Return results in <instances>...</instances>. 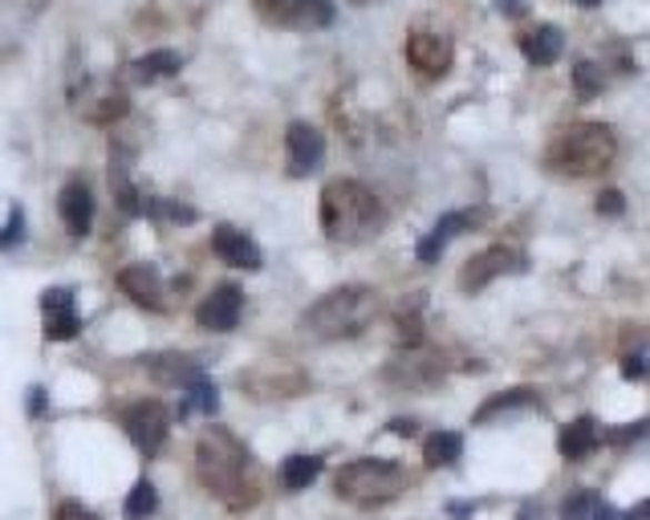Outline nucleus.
<instances>
[{"mask_svg": "<svg viewBox=\"0 0 650 520\" xmlns=\"http://www.w3.org/2000/svg\"><path fill=\"white\" fill-rule=\"evenodd\" d=\"M196 476L216 500H224L228 509H252L260 500L249 448L224 427H208L200 436V443H196Z\"/></svg>", "mask_w": 650, "mask_h": 520, "instance_id": "nucleus-1", "label": "nucleus"}, {"mask_svg": "<svg viewBox=\"0 0 650 520\" xmlns=\"http://www.w3.org/2000/svg\"><path fill=\"white\" fill-rule=\"evenodd\" d=\"M622 374H627V379H642V374H647V354L634 350V354L622 358Z\"/></svg>", "mask_w": 650, "mask_h": 520, "instance_id": "nucleus-32", "label": "nucleus"}, {"mask_svg": "<svg viewBox=\"0 0 650 520\" xmlns=\"http://www.w3.org/2000/svg\"><path fill=\"white\" fill-rule=\"evenodd\" d=\"M500 12H509V17H517V12H524V0H500Z\"/></svg>", "mask_w": 650, "mask_h": 520, "instance_id": "nucleus-37", "label": "nucleus"}, {"mask_svg": "<svg viewBox=\"0 0 650 520\" xmlns=\"http://www.w3.org/2000/svg\"><path fill=\"white\" fill-rule=\"evenodd\" d=\"M407 66H411L419 78H443L451 70V41L436 29H411L407 37Z\"/></svg>", "mask_w": 650, "mask_h": 520, "instance_id": "nucleus-8", "label": "nucleus"}, {"mask_svg": "<svg viewBox=\"0 0 650 520\" xmlns=\"http://www.w3.org/2000/svg\"><path fill=\"white\" fill-rule=\"evenodd\" d=\"M476 220H480L476 212H448V216H439L436 228H431V237L419 240V260H423V264H436L439 252L448 249V244L456 237H460V232H468V228H472Z\"/></svg>", "mask_w": 650, "mask_h": 520, "instance_id": "nucleus-15", "label": "nucleus"}, {"mask_svg": "<svg viewBox=\"0 0 650 520\" xmlns=\"http://www.w3.org/2000/svg\"><path fill=\"white\" fill-rule=\"evenodd\" d=\"M21 237H24V212H21V208H12V212H9V232L0 237V249H12V244H17Z\"/></svg>", "mask_w": 650, "mask_h": 520, "instance_id": "nucleus-29", "label": "nucleus"}, {"mask_svg": "<svg viewBox=\"0 0 650 520\" xmlns=\"http://www.w3.org/2000/svg\"><path fill=\"white\" fill-rule=\"evenodd\" d=\"M614 159H618V139L606 122H573V127L561 130V134L549 142V151H544V163L573 179L602 176Z\"/></svg>", "mask_w": 650, "mask_h": 520, "instance_id": "nucleus-4", "label": "nucleus"}, {"mask_svg": "<svg viewBox=\"0 0 650 520\" xmlns=\"http://www.w3.org/2000/svg\"><path fill=\"white\" fill-rule=\"evenodd\" d=\"M284 154H289V176L293 179L313 176L321 159H326V134L318 127H309V122H293L284 130Z\"/></svg>", "mask_w": 650, "mask_h": 520, "instance_id": "nucleus-10", "label": "nucleus"}, {"mask_svg": "<svg viewBox=\"0 0 650 520\" xmlns=\"http://www.w3.org/2000/svg\"><path fill=\"white\" fill-rule=\"evenodd\" d=\"M53 520H102V517L90 512L86 504H78V500H66V504H58V517Z\"/></svg>", "mask_w": 650, "mask_h": 520, "instance_id": "nucleus-30", "label": "nucleus"}, {"mask_svg": "<svg viewBox=\"0 0 650 520\" xmlns=\"http://www.w3.org/2000/svg\"><path fill=\"white\" fill-rule=\"evenodd\" d=\"M524 269H529V264H524V257H520L517 249L497 244V249H484L480 257H472L463 264L460 289L463 293H480V289H488L497 277H509V272H524Z\"/></svg>", "mask_w": 650, "mask_h": 520, "instance_id": "nucleus-7", "label": "nucleus"}, {"mask_svg": "<svg viewBox=\"0 0 650 520\" xmlns=\"http://www.w3.org/2000/svg\"><path fill=\"white\" fill-rule=\"evenodd\" d=\"M598 443H602V427H598V419H593V414H581V419H573V423L561 431V443H557V448H561L566 460H586Z\"/></svg>", "mask_w": 650, "mask_h": 520, "instance_id": "nucleus-18", "label": "nucleus"}, {"mask_svg": "<svg viewBox=\"0 0 650 520\" xmlns=\"http://www.w3.org/2000/svg\"><path fill=\"white\" fill-rule=\"evenodd\" d=\"M639 436H647V423H634L630 431H610V443H630V439H639Z\"/></svg>", "mask_w": 650, "mask_h": 520, "instance_id": "nucleus-33", "label": "nucleus"}, {"mask_svg": "<svg viewBox=\"0 0 650 520\" xmlns=\"http://www.w3.org/2000/svg\"><path fill=\"white\" fill-rule=\"evenodd\" d=\"M566 49V33L557 24H537L529 33L520 37V53L529 58V66H553Z\"/></svg>", "mask_w": 650, "mask_h": 520, "instance_id": "nucleus-16", "label": "nucleus"}, {"mask_svg": "<svg viewBox=\"0 0 650 520\" xmlns=\"http://www.w3.org/2000/svg\"><path fill=\"white\" fill-rule=\"evenodd\" d=\"M321 472V456H289L281 463V484L284 492H306Z\"/></svg>", "mask_w": 650, "mask_h": 520, "instance_id": "nucleus-21", "label": "nucleus"}, {"mask_svg": "<svg viewBox=\"0 0 650 520\" xmlns=\"http://www.w3.org/2000/svg\"><path fill=\"white\" fill-rule=\"evenodd\" d=\"M379 309H382L379 289H370V284H342V289L318 297L301 313V326H306V333L321 338V342H346V338L367 333L374 326V318H379Z\"/></svg>", "mask_w": 650, "mask_h": 520, "instance_id": "nucleus-2", "label": "nucleus"}, {"mask_svg": "<svg viewBox=\"0 0 650 520\" xmlns=\"http://www.w3.org/2000/svg\"><path fill=\"white\" fill-rule=\"evenodd\" d=\"M463 456V436L460 431H436L423 443V463L427 468H451Z\"/></svg>", "mask_w": 650, "mask_h": 520, "instance_id": "nucleus-19", "label": "nucleus"}, {"mask_svg": "<svg viewBox=\"0 0 650 520\" xmlns=\"http://www.w3.org/2000/svg\"><path fill=\"white\" fill-rule=\"evenodd\" d=\"M573 4H581V9H593V4H602V0H573Z\"/></svg>", "mask_w": 650, "mask_h": 520, "instance_id": "nucleus-38", "label": "nucleus"}, {"mask_svg": "<svg viewBox=\"0 0 650 520\" xmlns=\"http://www.w3.org/2000/svg\"><path fill=\"white\" fill-rule=\"evenodd\" d=\"M598 212H602V216H622V212H627L622 191H602V196H598Z\"/></svg>", "mask_w": 650, "mask_h": 520, "instance_id": "nucleus-31", "label": "nucleus"}, {"mask_svg": "<svg viewBox=\"0 0 650 520\" xmlns=\"http://www.w3.org/2000/svg\"><path fill=\"white\" fill-rule=\"evenodd\" d=\"M29 411H33V414L46 411V390H41V387H33V394H29Z\"/></svg>", "mask_w": 650, "mask_h": 520, "instance_id": "nucleus-34", "label": "nucleus"}, {"mask_svg": "<svg viewBox=\"0 0 650 520\" xmlns=\"http://www.w3.org/2000/svg\"><path fill=\"white\" fill-rule=\"evenodd\" d=\"M154 509H159V492H154L151 480H139V484L130 488L122 512H127V520H147V517H154Z\"/></svg>", "mask_w": 650, "mask_h": 520, "instance_id": "nucleus-25", "label": "nucleus"}, {"mask_svg": "<svg viewBox=\"0 0 650 520\" xmlns=\"http://www.w3.org/2000/svg\"><path fill=\"white\" fill-rule=\"evenodd\" d=\"M240 313H244V289L240 284H216L196 309V321L212 333H232L240 326Z\"/></svg>", "mask_w": 650, "mask_h": 520, "instance_id": "nucleus-9", "label": "nucleus"}, {"mask_svg": "<svg viewBox=\"0 0 650 520\" xmlns=\"http://www.w3.org/2000/svg\"><path fill=\"white\" fill-rule=\"evenodd\" d=\"M330 21H333L330 0H297L293 17H289V24H297V29H326Z\"/></svg>", "mask_w": 650, "mask_h": 520, "instance_id": "nucleus-24", "label": "nucleus"}, {"mask_svg": "<svg viewBox=\"0 0 650 520\" xmlns=\"http://www.w3.org/2000/svg\"><path fill=\"white\" fill-rule=\"evenodd\" d=\"M402 488H407V472L390 460H354L333 476L338 500L354 504V509H382L394 497H402Z\"/></svg>", "mask_w": 650, "mask_h": 520, "instance_id": "nucleus-5", "label": "nucleus"}, {"mask_svg": "<svg viewBox=\"0 0 650 520\" xmlns=\"http://www.w3.org/2000/svg\"><path fill=\"white\" fill-rule=\"evenodd\" d=\"M179 53L176 49H151V53H142L139 61H134V82H159V78H171V73H179Z\"/></svg>", "mask_w": 650, "mask_h": 520, "instance_id": "nucleus-20", "label": "nucleus"}, {"mask_svg": "<svg viewBox=\"0 0 650 520\" xmlns=\"http://www.w3.org/2000/svg\"><path fill=\"white\" fill-rule=\"evenodd\" d=\"M598 504H602V500L593 497V492H578V497H569L566 504H561V520H593Z\"/></svg>", "mask_w": 650, "mask_h": 520, "instance_id": "nucleus-27", "label": "nucleus"}, {"mask_svg": "<svg viewBox=\"0 0 650 520\" xmlns=\"http://www.w3.org/2000/svg\"><path fill=\"white\" fill-rule=\"evenodd\" d=\"M257 4L260 17H269V21H284L289 24V17H293V4L297 0H252Z\"/></svg>", "mask_w": 650, "mask_h": 520, "instance_id": "nucleus-28", "label": "nucleus"}, {"mask_svg": "<svg viewBox=\"0 0 650 520\" xmlns=\"http://www.w3.org/2000/svg\"><path fill=\"white\" fill-rule=\"evenodd\" d=\"M41 313H46V338L49 342H70L82 330V318L73 309V293L70 289H49L41 297Z\"/></svg>", "mask_w": 650, "mask_h": 520, "instance_id": "nucleus-12", "label": "nucleus"}, {"mask_svg": "<svg viewBox=\"0 0 650 520\" xmlns=\"http://www.w3.org/2000/svg\"><path fill=\"white\" fill-rule=\"evenodd\" d=\"M212 252L220 260H224V264H232V269L257 272L260 264H264V252L257 249V240H252L249 232L232 228V224H216V232H212Z\"/></svg>", "mask_w": 650, "mask_h": 520, "instance_id": "nucleus-11", "label": "nucleus"}, {"mask_svg": "<svg viewBox=\"0 0 650 520\" xmlns=\"http://www.w3.org/2000/svg\"><path fill=\"white\" fill-rule=\"evenodd\" d=\"M627 520H650V500H639V504L627 512Z\"/></svg>", "mask_w": 650, "mask_h": 520, "instance_id": "nucleus-36", "label": "nucleus"}, {"mask_svg": "<svg viewBox=\"0 0 650 520\" xmlns=\"http://www.w3.org/2000/svg\"><path fill=\"white\" fill-rule=\"evenodd\" d=\"M593 520H627V512L610 509V504H598V512H593Z\"/></svg>", "mask_w": 650, "mask_h": 520, "instance_id": "nucleus-35", "label": "nucleus"}, {"mask_svg": "<svg viewBox=\"0 0 650 520\" xmlns=\"http://www.w3.org/2000/svg\"><path fill=\"white\" fill-rule=\"evenodd\" d=\"M147 370H151V379L159 387H188V382H196L203 374L200 362L188 354H154L147 358Z\"/></svg>", "mask_w": 650, "mask_h": 520, "instance_id": "nucleus-17", "label": "nucleus"}, {"mask_svg": "<svg viewBox=\"0 0 650 520\" xmlns=\"http://www.w3.org/2000/svg\"><path fill=\"white\" fill-rule=\"evenodd\" d=\"M573 86H578L581 98L602 94V90H606V73L598 70L593 61H578V66H573Z\"/></svg>", "mask_w": 650, "mask_h": 520, "instance_id": "nucleus-26", "label": "nucleus"}, {"mask_svg": "<svg viewBox=\"0 0 650 520\" xmlns=\"http://www.w3.org/2000/svg\"><path fill=\"white\" fill-rule=\"evenodd\" d=\"M216 407H220V394H216V387L203 379V374L183 387V407H179V414H216Z\"/></svg>", "mask_w": 650, "mask_h": 520, "instance_id": "nucleus-23", "label": "nucleus"}, {"mask_svg": "<svg viewBox=\"0 0 650 520\" xmlns=\"http://www.w3.org/2000/svg\"><path fill=\"white\" fill-rule=\"evenodd\" d=\"M58 208H61L66 228H70V237H86V232H90V224H94V191H90L86 179H70V183L61 188Z\"/></svg>", "mask_w": 650, "mask_h": 520, "instance_id": "nucleus-13", "label": "nucleus"}, {"mask_svg": "<svg viewBox=\"0 0 650 520\" xmlns=\"http://www.w3.org/2000/svg\"><path fill=\"white\" fill-rule=\"evenodd\" d=\"M122 431L130 436V443L151 460L159 456L167 443V431H171V414L159 399H142V402H130L127 411H122Z\"/></svg>", "mask_w": 650, "mask_h": 520, "instance_id": "nucleus-6", "label": "nucleus"}, {"mask_svg": "<svg viewBox=\"0 0 650 520\" xmlns=\"http://www.w3.org/2000/svg\"><path fill=\"white\" fill-rule=\"evenodd\" d=\"M524 407H537V394L532 390H509V394H497V399H488L480 411H476V423H492L497 414H509V411H524Z\"/></svg>", "mask_w": 650, "mask_h": 520, "instance_id": "nucleus-22", "label": "nucleus"}, {"mask_svg": "<svg viewBox=\"0 0 650 520\" xmlns=\"http://www.w3.org/2000/svg\"><path fill=\"white\" fill-rule=\"evenodd\" d=\"M119 289L142 309H163V281L151 264H130L119 272Z\"/></svg>", "mask_w": 650, "mask_h": 520, "instance_id": "nucleus-14", "label": "nucleus"}, {"mask_svg": "<svg viewBox=\"0 0 650 520\" xmlns=\"http://www.w3.org/2000/svg\"><path fill=\"white\" fill-rule=\"evenodd\" d=\"M321 232L338 244H358V240H370L382 224V208L379 196L358 183V179H330L321 188Z\"/></svg>", "mask_w": 650, "mask_h": 520, "instance_id": "nucleus-3", "label": "nucleus"}, {"mask_svg": "<svg viewBox=\"0 0 650 520\" xmlns=\"http://www.w3.org/2000/svg\"><path fill=\"white\" fill-rule=\"evenodd\" d=\"M354 4H370V0H354Z\"/></svg>", "mask_w": 650, "mask_h": 520, "instance_id": "nucleus-39", "label": "nucleus"}]
</instances>
